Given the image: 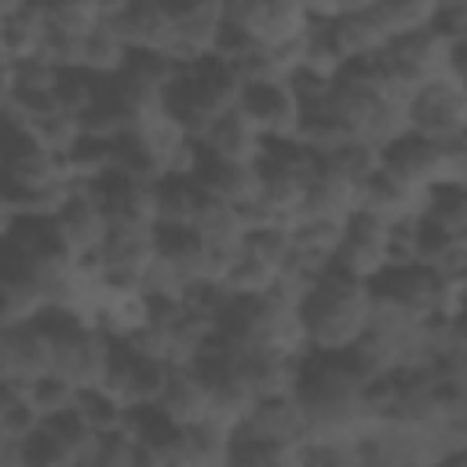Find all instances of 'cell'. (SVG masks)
Masks as SVG:
<instances>
[{
    "instance_id": "ba28073f",
    "label": "cell",
    "mask_w": 467,
    "mask_h": 467,
    "mask_svg": "<svg viewBox=\"0 0 467 467\" xmlns=\"http://www.w3.org/2000/svg\"><path fill=\"white\" fill-rule=\"evenodd\" d=\"M62 244L69 255H80V252H99L102 241H106V230H109V219H106V208L95 193L91 182H73L69 197L62 201V208L51 215Z\"/></svg>"
},
{
    "instance_id": "9a60e30c",
    "label": "cell",
    "mask_w": 467,
    "mask_h": 467,
    "mask_svg": "<svg viewBox=\"0 0 467 467\" xmlns=\"http://www.w3.org/2000/svg\"><path fill=\"white\" fill-rule=\"evenodd\" d=\"M423 193L427 190H412L405 186L401 179H394L390 171L376 168L365 182H361V201H358V212H368L383 223H394V219H409V215H420L423 212Z\"/></svg>"
},
{
    "instance_id": "52a82bcc",
    "label": "cell",
    "mask_w": 467,
    "mask_h": 467,
    "mask_svg": "<svg viewBox=\"0 0 467 467\" xmlns=\"http://www.w3.org/2000/svg\"><path fill=\"white\" fill-rule=\"evenodd\" d=\"M237 109L252 120V128L263 139H292L303 117L299 99L292 95L288 80H259V84H244Z\"/></svg>"
},
{
    "instance_id": "d6a6232c",
    "label": "cell",
    "mask_w": 467,
    "mask_h": 467,
    "mask_svg": "<svg viewBox=\"0 0 467 467\" xmlns=\"http://www.w3.org/2000/svg\"><path fill=\"white\" fill-rule=\"evenodd\" d=\"M26 394H29V401L36 405V412L47 420V416H55V412H66V409L73 405V398H77V387H73V383H66L62 376H55V372H47V376L33 379V383L26 387Z\"/></svg>"
},
{
    "instance_id": "ac0fdd59",
    "label": "cell",
    "mask_w": 467,
    "mask_h": 467,
    "mask_svg": "<svg viewBox=\"0 0 467 467\" xmlns=\"http://www.w3.org/2000/svg\"><path fill=\"white\" fill-rule=\"evenodd\" d=\"M358 201H361V182H358V179H347V175H336V171L317 168L314 179L306 182L303 212L321 215V219L347 223V219L358 212Z\"/></svg>"
},
{
    "instance_id": "7c38bea8",
    "label": "cell",
    "mask_w": 467,
    "mask_h": 467,
    "mask_svg": "<svg viewBox=\"0 0 467 467\" xmlns=\"http://www.w3.org/2000/svg\"><path fill=\"white\" fill-rule=\"evenodd\" d=\"M237 427L255 434V438L277 441V445H303L306 441V420H303V409H299L296 394L255 398Z\"/></svg>"
},
{
    "instance_id": "f1b7e54d",
    "label": "cell",
    "mask_w": 467,
    "mask_h": 467,
    "mask_svg": "<svg viewBox=\"0 0 467 467\" xmlns=\"http://www.w3.org/2000/svg\"><path fill=\"white\" fill-rule=\"evenodd\" d=\"M99 91H102V77H95V73H88V69H80V66L58 69V77H55V99H58V106H62L66 113H73V117H80V113L99 99Z\"/></svg>"
},
{
    "instance_id": "30bf717a",
    "label": "cell",
    "mask_w": 467,
    "mask_h": 467,
    "mask_svg": "<svg viewBox=\"0 0 467 467\" xmlns=\"http://www.w3.org/2000/svg\"><path fill=\"white\" fill-rule=\"evenodd\" d=\"M157 409L171 423H179V427H190V423H201V420L212 416V387L193 368V361L168 365V379H164V390H161Z\"/></svg>"
},
{
    "instance_id": "7402d4cb",
    "label": "cell",
    "mask_w": 467,
    "mask_h": 467,
    "mask_svg": "<svg viewBox=\"0 0 467 467\" xmlns=\"http://www.w3.org/2000/svg\"><path fill=\"white\" fill-rule=\"evenodd\" d=\"M204 190L193 175H161L157 179V226H190Z\"/></svg>"
},
{
    "instance_id": "ffe728a7",
    "label": "cell",
    "mask_w": 467,
    "mask_h": 467,
    "mask_svg": "<svg viewBox=\"0 0 467 467\" xmlns=\"http://www.w3.org/2000/svg\"><path fill=\"white\" fill-rule=\"evenodd\" d=\"M226 449H230V427L219 420L179 427V467L226 463Z\"/></svg>"
},
{
    "instance_id": "603a6c76",
    "label": "cell",
    "mask_w": 467,
    "mask_h": 467,
    "mask_svg": "<svg viewBox=\"0 0 467 467\" xmlns=\"http://www.w3.org/2000/svg\"><path fill=\"white\" fill-rule=\"evenodd\" d=\"M73 409L88 420V427L91 431H99V434H106V431H117V427H128V405L113 394V390H106L102 383L99 387H80L77 390V398H73Z\"/></svg>"
},
{
    "instance_id": "1f68e13d",
    "label": "cell",
    "mask_w": 467,
    "mask_h": 467,
    "mask_svg": "<svg viewBox=\"0 0 467 467\" xmlns=\"http://www.w3.org/2000/svg\"><path fill=\"white\" fill-rule=\"evenodd\" d=\"M18 445H22V463H36V467H77L73 456H69V449L58 441V434L47 423H40Z\"/></svg>"
},
{
    "instance_id": "484cf974",
    "label": "cell",
    "mask_w": 467,
    "mask_h": 467,
    "mask_svg": "<svg viewBox=\"0 0 467 467\" xmlns=\"http://www.w3.org/2000/svg\"><path fill=\"white\" fill-rule=\"evenodd\" d=\"M277 266H270V263H263V259H255L252 252H237L234 259H230V266H226V274H223V288L230 292V296H263V292H270V285L277 281Z\"/></svg>"
},
{
    "instance_id": "d6986e66",
    "label": "cell",
    "mask_w": 467,
    "mask_h": 467,
    "mask_svg": "<svg viewBox=\"0 0 467 467\" xmlns=\"http://www.w3.org/2000/svg\"><path fill=\"white\" fill-rule=\"evenodd\" d=\"M44 36H47V18H44L40 4L22 0V7H15L7 18H0V58L18 62V58L40 55Z\"/></svg>"
},
{
    "instance_id": "7a4b0ae2",
    "label": "cell",
    "mask_w": 467,
    "mask_h": 467,
    "mask_svg": "<svg viewBox=\"0 0 467 467\" xmlns=\"http://www.w3.org/2000/svg\"><path fill=\"white\" fill-rule=\"evenodd\" d=\"M379 168L401 179L412 190H431V186H463L467 179V146L463 139H427L416 131L398 135L390 146L379 150Z\"/></svg>"
},
{
    "instance_id": "d4e9b609",
    "label": "cell",
    "mask_w": 467,
    "mask_h": 467,
    "mask_svg": "<svg viewBox=\"0 0 467 467\" xmlns=\"http://www.w3.org/2000/svg\"><path fill=\"white\" fill-rule=\"evenodd\" d=\"M420 215L456 237H467V190L463 186H431L423 193Z\"/></svg>"
},
{
    "instance_id": "4dcf8cb0",
    "label": "cell",
    "mask_w": 467,
    "mask_h": 467,
    "mask_svg": "<svg viewBox=\"0 0 467 467\" xmlns=\"http://www.w3.org/2000/svg\"><path fill=\"white\" fill-rule=\"evenodd\" d=\"M47 26L51 29H66V33H88L99 18V4L95 0H36Z\"/></svg>"
},
{
    "instance_id": "9c48e42d",
    "label": "cell",
    "mask_w": 467,
    "mask_h": 467,
    "mask_svg": "<svg viewBox=\"0 0 467 467\" xmlns=\"http://www.w3.org/2000/svg\"><path fill=\"white\" fill-rule=\"evenodd\" d=\"M99 252H102L106 281H113V285H139V274L157 255V223L153 226L109 223L106 241H102Z\"/></svg>"
},
{
    "instance_id": "44dd1931",
    "label": "cell",
    "mask_w": 467,
    "mask_h": 467,
    "mask_svg": "<svg viewBox=\"0 0 467 467\" xmlns=\"http://www.w3.org/2000/svg\"><path fill=\"white\" fill-rule=\"evenodd\" d=\"M128 55H131L128 44L120 40V33L109 22H95L88 33H80V69H88L95 77L120 73Z\"/></svg>"
},
{
    "instance_id": "8fae6325",
    "label": "cell",
    "mask_w": 467,
    "mask_h": 467,
    "mask_svg": "<svg viewBox=\"0 0 467 467\" xmlns=\"http://www.w3.org/2000/svg\"><path fill=\"white\" fill-rule=\"evenodd\" d=\"M193 179L197 186L208 193V197H219L226 204H237V208H248L255 204L259 197V164H241V161H219V157H208L201 150V161L193 168Z\"/></svg>"
},
{
    "instance_id": "74e56055",
    "label": "cell",
    "mask_w": 467,
    "mask_h": 467,
    "mask_svg": "<svg viewBox=\"0 0 467 467\" xmlns=\"http://www.w3.org/2000/svg\"><path fill=\"white\" fill-rule=\"evenodd\" d=\"M368 7H376V0H339V15L343 11H368Z\"/></svg>"
},
{
    "instance_id": "4fadbf2b",
    "label": "cell",
    "mask_w": 467,
    "mask_h": 467,
    "mask_svg": "<svg viewBox=\"0 0 467 467\" xmlns=\"http://www.w3.org/2000/svg\"><path fill=\"white\" fill-rule=\"evenodd\" d=\"M263 135L252 128V120L234 106L226 113H219L208 131L197 139V146L208 153V157H219V161H241V164H255L259 153H263Z\"/></svg>"
},
{
    "instance_id": "4316f807",
    "label": "cell",
    "mask_w": 467,
    "mask_h": 467,
    "mask_svg": "<svg viewBox=\"0 0 467 467\" xmlns=\"http://www.w3.org/2000/svg\"><path fill=\"white\" fill-rule=\"evenodd\" d=\"M296 142H303L317 161L328 153V150H336L339 142H347L350 139V131L325 109V106H317V109H303V117H299V128H296V135H292Z\"/></svg>"
},
{
    "instance_id": "5b68a950",
    "label": "cell",
    "mask_w": 467,
    "mask_h": 467,
    "mask_svg": "<svg viewBox=\"0 0 467 467\" xmlns=\"http://www.w3.org/2000/svg\"><path fill=\"white\" fill-rule=\"evenodd\" d=\"M387 241H390V223H383L368 212H354L343 223V237L332 255V266L350 277L372 281L387 266Z\"/></svg>"
},
{
    "instance_id": "d590c367",
    "label": "cell",
    "mask_w": 467,
    "mask_h": 467,
    "mask_svg": "<svg viewBox=\"0 0 467 467\" xmlns=\"http://www.w3.org/2000/svg\"><path fill=\"white\" fill-rule=\"evenodd\" d=\"M33 135H36V142H40L44 150H51V153H66V150L80 139V120H77L73 113L58 109V113L36 120V124H33Z\"/></svg>"
},
{
    "instance_id": "277c9868",
    "label": "cell",
    "mask_w": 467,
    "mask_h": 467,
    "mask_svg": "<svg viewBox=\"0 0 467 467\" xmlns=\"http://www.w3.org/2000/svg\"><path fill=\"white\" fill-rule=\"evenodd\" d=\"M223 15L255 44H281L310 29V18L296 0H223Z\"/></svg>"
},
{
    "instance_id": "836d02e7",
    "label": "cell",
    "mask_w": 467,
    "mask_h": 467,
    "mask_svg": "<svg viewBox=\"0 0 467 467\" xmlns=\"http://www.w3.org/2000/svg\"><path fill=\"white\" fill-rule=\"evenodd\" d=\"M91 467H139V449H135L131 431L128 427H117V431L99 434Z\"/></svg>"
},
{
    "instance_id": "83f0119b",
    "label": "cell",
    "mask_w": 467,
    "mask_h": 467,
    "mask_svg": "<svg viewBox=\"0 0 467 467\" xmlns=\"http://www.w3.org/2000/svg\"><path fill=\"white\" fill-rule=\"evenodd\" d=\"M434 0H376V18L383 22V29L390 33V40L394 36H401V33H412V29H423V26H431V18H434Z\"/></svg>"
},
{
    "instance_id": "f546056e",
    "label": "cell",
    "mask_w": 467,
    "mask_h": 467,
    "mask_svg": "<svg viewBox=\"0 0 467 467\" xmlns=\"http://www.w3.org/2000/svg\"><path fill=\"white\" fill-rule=\"evenodd\" d=\"M405 131H409V102H394V99H383L379 95L368 124L361 128V139L372 142L376 150H383V146H390Z\"/></svg>"
},
{
    "instance_id": "3957f363",
    "label": "cell",
    "mask_w": 467,
    "mask_h": 467,
    "mask_svg": "<svg viewBox=\"0 0 467 467\" xmlns=\"http://www.w3.org/2000/svg\"><path fill=\"white\" fill-rule=\"evenodd\" d=\"M467 128V91L460 77H431L409 99V131L449 142L463 139Z\"/></svg>"
},
{
    "instance_id": "6da1fadb",
    "label": "cell",
    "mask_w": 467,
    "mask_h": 467,
    "mask_svg": "<svg viewBox=\"0 0 467 467\" xmlns=\"http://www.w3.org/2000/svg\"><path fill=\"white\" fill-rule=\"evenodd\" d=\"M372 285L336 266L321 270L299 299V321L310 350H347L368 328Z\"/></svg>"
},
{
    "instance_id": "e0dca14e",
    "label": "cell",
    "mask_w": 467,
    "mask_h": 467,
    "mask_svg": "<svg viewBox=\"0 0 467 467\" xmlns=\"http://www.w3.org/2000/svg\"><path fill=\"white\" fill-rule=\"evenodd\" d=\"M328 36L336 44V51L343 55V62L350 58H372L390 44V33L383 29V22L376 18V11H343L328 22Z\"/></svg>"
},
{
    "instance_id": "f35d334b",
    "label": "cell",
    "mask_w": 467,
    "mask_h": 467,
    "mask_svg": "<svg viewBox=\"0 0 467 467\" xmlns=\"http://www.w3.org/2000/svg\"><path fill=\"white\" fill-rule=\"evenodd\" d=\"M15 7H22V0H0V18H7Z\"/></svg>"
},
{
    "instance_id": "8d00e7d4",
    "label": "cell",
    "mask_w": 467,
    "mask_h": 467,
    "mask_svg": "<svg viewBox=\"0 0 467 467\" xmlns=\"http://www.w3.org/2000/svg\"><path fill=\"white\" fill-rule=\"evenodd\" d=\"M310 22H332L339 15V0H296Z\"/></svg>"
},
{
    "instance_id": "2e32d148",
    "label": "cell",
    "mask_w": 467,
    "mask_h": 467,
    "mask_svg": "<svg viewBox=\"0 0 467 467\" xmlns=\"http://www.w3.org/2000/svg\"><path fill=\"white\" fill-rule=\"evenodd\" d=\"M190 230L201 237L204 248L212 252H237L241 241H244V230H248V219H244V208L237 204H226L219 197H201L197 212H193V223Z\"/></svg>"
},
{
    "instance_id": "8992f818",
    "label": "cell",
    "mask_w": 467,
    "mask_h": 467,
    "mask_svg": "<svg viewBox=\"0 0 467 467\" xmlns=\"http://www.w3.org/2000/svg\"><path fill=\"white\" fill-rule=\"evenodd\" d=\"M368 285H372L376 296L394 299L398 306H405V310L416 314V317L441 314L445 277H441L434 266H423V263H390V266H383Z\"/></svg>"
},
{
    "instance_id": "cb8c5ba5",
    "label": "cell",
    "mask_w": 467,
    "mask_h": 467,
    "mask_svg": "<svg viewBox=\"0 0 467 467\" xmlns=\"http://www.w3.org/2000/svg\"><path fill=\"white\" fill-rule=\"evenodd\" d=\"M317 168L365 182V179L379 168V150H376L372 142H365L361 135H350L347 142H339L336 150H328V153L317 161Z\"/></svg>"
},
{
    "instance_id": "5bb4252c",
    "label": "cell",
    "mask_w": 467,
    "mask_h": 467,
    "mask_svg": "<svg viewBox=\"0 0 467 467\" xmlns=\"http://www.w3.org/2000/svg\"><path fill=\"white\" fill-rule=\"evenodd\" d=\"M128 51H164L171 40V11L164 0H131L128 11L109 18Z\"/></svg>"
},
{
    "instance_id": "e575fe53",
    "label": "cell",
    "mask_w": 467,
    "mask_h": 467,
    "mask_svg": "<svg viewBox=\"0 0 467 467\" xmlns=\"http://www.w3.org/2000/svg\"><path fill=\"white\" fill-rule=\"evenodd\" d=\"M55 77H58V69H55L44 55L18 58V62L7 66L11 91H51V88H55Z\"/></svg>"
}]
</instances>
